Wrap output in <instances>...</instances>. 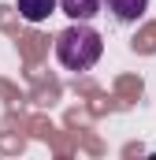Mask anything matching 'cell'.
I'll return each mask as SVG.
<instances>
[{
    "instance_id": "4",
    "label": "cell",
    "mask_w": 156,
    "mask_h": 160,
    "mask_svg": "<svg viewBox=\"0 0 156 160\" xmlns=\"http://www.w3.org/2000/svg\"><path fill=\"white\" fill-rule=\"evenodd\" d=\"M56 11V0H19V15L26 22H45Z\"/></svg>"
},
{
    "instance_id": "1",
    "label": "cell",
    "mask_w": 156,
    "mask_h": 160,
    "mask_svg": "<svg viewBox=\"0 0 156 160\" xmlns=\"http://www.w3.org/2000/svg\"><path fill=\"white\" fill-rule=\"evenodd\" d=\"M100 52H104V41L89 22H75L56 38V60L67 71H89L100 60Z\"/></svg>"
},
{
    "instance_id": "3",
    "label": "cell",
    "mask_w": 156,
    "mask_h": 160,
    "mask_svg": "<svg viewBox=\"0 0 156 160\" xmlns=\"http://www.w3.org/2000/svg\"><path fill=\"white\" fill-rule=\"evenodd\" d=\"M63 8V15H71L75 22H89L93 15H100V0H56Z\"/></svg>"
},
{
    "instance_id": "2",
    "label": "cell",
    "mask_w": 156,
    "mask_h": 160,
    "mask_svg": "<svg viewBox=\"0 0 156 160\" xmlns=\"http://www.w3.org/2000/svg\"><path fill=\"white\" fill-rule=\"evenodd\" d=\"M108 11L115 15L119 22H138L149 11V0H108Z\"/></svg>"
}]
</instances>
